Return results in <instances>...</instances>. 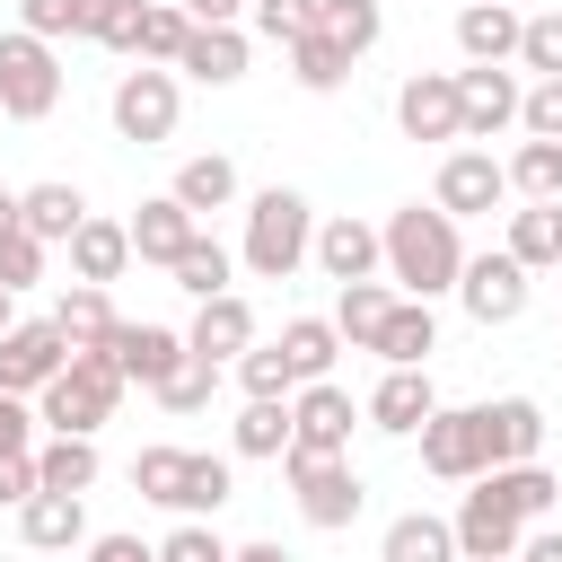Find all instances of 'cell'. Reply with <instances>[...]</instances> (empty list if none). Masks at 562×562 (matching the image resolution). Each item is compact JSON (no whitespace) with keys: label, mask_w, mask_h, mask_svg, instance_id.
Listing matches in <instances>:
<instances>
[{"label":"cell","mask_w":562,"mask_h":562,"mask_svg":"<svg viewBox=\"0 0 562 562\" xmlns=\"http://www.w3.org/2000/svg\"><path fill=\"white\" fill-rule=\"evenodd\" d=\"M167 272H176V290H184V299L202 307V299H220V290H228V272H237V255H228V246H220L211 228H193V246H184V255H176Z\"/></svg>","instance_id":"37"},{"label":"cell","mask_w":562,"mask_h":562,"mask_svg":"<svg viewBox=\"0 0 562 562\" xmlns=\"http://www.w3.org/2000/svg\"><path fill=\"white\" fill-rule=\"evenodd\" d=\"M501 255H509L518 272H544V263H553V202H527V211H509V237H501Z\"/></svg>","instance_id":"41"},{"label":"cell","mask_w":562,"mask_h":562,"mask_svg":"<svg viewBox=\"0 0 562 562\" xmlns=\"http://www.w3.org/2000/svg\"><path fill=\"white\" fill-rule=\"evenodd\" d=\"M228 369H237V386H246V395H263V404H290V395H299V378H290L281 342H255V351H237Z\"/></svg>","instance_id":"43"},{"label":"cell","mask_w":562,"mask_h":562,"mask_svg":"<svg viewBox=\"0 0 562 562\" xmlns=\"http://www.w3.org/2000/svg\"><path fill=\"white\" fill-rule=\"evenodd\" d=\"M430 202H439L457 228H465V220H492V211L509 202V167H501L492 149H474V140H465V149H448V158H439V184H430Z\"/></svg>","instance_id":"8"},{"label":"cell","mask_w":562,"mask_h":562,"mask_svg":"<svg viewBox=\"0 0 562 562\" xmlns=\"http://www.w3.org/2000/svg\"><path fill=\"white\" fill-rule=\"evenodd\" d=\"M9 325H18V299H9V290H0V334H9Z\"/></svg>","instance_id":"59"},{"label":"cell","mask_w":562,"mask_h":562,"mask_svg":"<svg viewBox=\"0 0 562 562\" xmlns=\"http://www.w3.org/2000/svg\"><path fill=\"white\" fill-rule=\"evenodd\" d=\"M9 228H18V193L0 184V237H9Z\"/></svg>","instance_id":"58"},{"label":"cell","mask_w":562,"mask_h":562,"mask_svg":"<svg viewBox=\"0 0 562 562\" xmlns=\"http://www.w3.org/2000/svg\"><path fill=\"white\" fill-rule=\"evenodd\" d=\"M518 132H527V140H562V79H536V88L518 97Z\"/></svg>","instance_id":"49"},{"label":"cell","mask_w":562,"mask_h":562,"mask_svg":"<svg viewBox=\"0 0 562 562\" xmlns=\"http://www.w3.org/2000/svg\"><path fill=\"white\" fill-rule=\"evenodd\" d=\"M114 404H123V369H114V351H70L61 378L35 395V422L61 430V439H97V430L114 422Z\"/></svg>","instance_id":"3"},{"label":"cell","mask_w":562,"mask_h":562,"mask_svg":"<svg viewBox=\"0 0 562 562\" xmlns=\"http://www.w3.org/2000/svg\"><path fill=\"white\" fill-rule=\"evenodd\" d=\"M281 474H290V501H299V518L316 536H342L369 509V483H360L351 457H299V448H281Z\"/></svg>","instance_id":"4"},{"label":"cell","mask_w":562,"mask_h":562,"mask_svg":"<svg viewBox=\"0 0 562 562\" xmlns=\"http://www.w3.org/2000/svg\"><path fill=\"white\" fill-rule=\"evenodd\" d=\"M518 70L562 79V9H536V18L518 26Z\"/></svg>","instance_id":"44"},{"label":"cell","mask_w":562,"mask_h":562,"mask_svg":"<svg viewBox=\"0 0 562 562\" xmlns=\"http://www.w3.org/2000/svg\"><path fill=\"white\" fill-rule=\"evenodd\" d=\"M386 369H430V351H439V316L422 307V299H395L386 307V325H378V342H369Z\"/></svg>","instance_id":"28"},{"label":"cell","mask_w":562,"mask_h":562,"mask_svg":"<svg viewBox=\"0 0 562 562\" xmlns=\"http://www.w3.org/2000/svg\"><path fill=\"white\" fill-rule=\"evenodd\" d=\"M246 26H193L184 35V53H176V79H193V88H237L246 79Z\"/></svg>","instance_id":"23"},{"label":"cell","mask_w":562,"mask_h":562,"mask_svg":"<svg viewBox=\"0 0 562 562\" xmlns=\"http://www.w3.org/2000/svg\"><path fill=\"white\" fill-rule=\"evenodd\" d=\"M88 220V193L79 184H61V176H44V184H26L18 193V228L35 237V246H70V228Z\"/></svg>","instance_id":"25"},{"label":"cell","mask_w":562,"mask_h":562,"mask_svg":"<svg viewBox=\"0 0 562 562\" xmlns=\"http://www.w3.org/2000/svg\"><path fill=\"white\" fill-rule=\"evenodd\" d=\"M79 553L88 562H158V544H140V536H88Z\"/></svg>","instance_id":"54"},{"label":"cell","mask_w":562,"mask_h":562,"mask_svg":"<svg viewBox=\"0 0 562 562\" xmlns=\"http://www.w3.org/2000/svg\"><path fill=\"white\" fill-rule=\"evenodd\" d=\"M132 492L158 501V509H176V492H184V448H176V439H149V448L132 457Z\"/></svg>","instance_id":"42"},{"label":"cell","mask_w":562,"mask_h":562,"mask_svg":"<svg viewBox=\"0 0 562 562\" xmlns=\"http://www.w3.org/2000/svg\"><path fill=\"white\" fill-rule=\"evenodd\" d=\"M61 360H70V342L53 334V316H18L9 334H0V395H44L53 378H61Z\"/></svg>","instance_id":"11"},{"label":"cell","mask_w":562,"mask_h":562,"mask_svg":"<svg viewBox=\"0 0 562 562\" xmlns=\"http://www.w3.org/2000/svg\"><path fill=\"white\" fill-rule=\"evenodd\" d=\"M114 290H88V281H61V299H53V334L70 342V351H105L114 342Z\"/></svg>","instance_id":"27"},{"label":"cell","mask_w":562,"mask_h":562,"mask_svg":"<svg viewBox=\"0 0 562 562\" xmlns=\"http://www.w3.org/2000/svg\"><path fill=\"white\" fill-rule=\"evenodd\" d=\"M518 26H527V18H518L509 0H465V9H457V53H465L474 70H509V61H518Z\"/></svg>","instance_id":"19"},{"label":"cell","mask_w":562,"mask_h":562,"mask_svg":"<svg viewBox=\"0 0 562 562\" xmlns=\"http://www.w3.org/2000/svg\"><path fill=\"white\" fill-rule=\"evenodd\" d=\"M97 474H105V457H97V439H35V492H70V501H88L97 492Z\"/></svg>","instance_id":"29"},{"label":"cell","mask_w":562,"mask_h":562,"mask_svg":"<svg viewBox=\"0 0 562 562\" xmlns=\"http://www.w3.org/2000/svg\"><path fill=\"white\" fill-rule=\"evenodd\" d=\"M0 457H35V404L0 395Z\"/></svg>","instance_id":"51"},{"label":"cell","mask_w":562,"mask_h":562,"mask_svg":"<svg viewBox=\"0 0 562 562\" xmlns=\"http://www.w3.org/2000/svg\"><path fill=\"white\" fill-rule=\"evenodd\" d=\"M237 492V465L211 457V448H184V492H176V518H220Z\"/></svg>","instance_id":"35"},{"label":"cell","mask_w":562,"mask_h":562,"mask_svg":"<svg viewBox=\"0 0 562 562\" xmlns=\"http://www.w3.org/2000/svg\"><path fill=\"white\" fill-rule=\"evenodd\" d=\"M307 263L334 281V290H351V281H386V255H378V228L369 220H351V211H334V220H316V246H307Z\"/></svg>","instance_id":"13"},{"label":"cell","mask_w":562,"mask_h":562,"mask_svg":"<svg viewBox=\"0 0 562 562\" xmlns=\"http://www.w3.org/2000/svg\"><path fill=\"white\" fill-rule=\"evenodd\" d=\"M105 351H114L123 386H149V395H158V386H167V369L184 360V334H176V325H132V316H123Z\"/></svg>","instance_id":"21"},{"label":"cell","mask_w":562,"mask_h":562,"mask_svg":"<svg viewBox=\"0 0 562 562\" xmlns=\"http://www.w3.org/2000/svg\"><path fill=\"white\" fill-rule=\"evenodd\" d=\"M316 35L360 61V53H378V35H386V0H316Z\"/></svg>","instance_id":"36"},{"label":"cell","mask_w":562,"mask_h":562,"mask_svg":"<svg viewBox=\"0 0 562 562\" xmlns=\"http://www.w3.org/2000/svg\"><path fill=\"white\" fill-rule=\"evenodd\" d=\"M518 70H457V140H474V149H492L509 123H518Z\"/></svg>","instance_id":"12"},{"label":"cell","mask_w":562,"mask_h":562,"mask_svg":"<svg viewBox=\"0 0 562 562\" xmlns=\"http://www.w3.org/2000/svg\"><path fill=\"white\" fill-rule=\"evenodd\" d=\"M61 105V53L26 26H0V114L9 123H44Z\"/></svg>","instance_id":"5"},{"label":"cell","mask_w":562,"mask_h":562,"mask_svg":"<svg viewBox=\"0 0 562 562\" xmlns=\"http://www.w3.org/2000/svg\"><path fill=\"white\" fill-rule=\"evenodd\" d=\"M378 562H457V527L439 509H404V518H386Z\"/></svg>","instance_id":"30"},{"label":"cell","mask_w":562,"mask_h":562,"mask_svg":"<svg viewBox=\"0 0 562 562\" xmlns=\"http://www.w3.org/2000/svg\"><path fill=\"white\" fill-rule=\"evenodd\" d=\"M9 518H18L26 553H79V544H88V501H70V492H35V501L9 509Z\"/></svg>","instance_id":"24"},{"label":"cell","mask_w":562,"mask_h":562,"mask_svg":"<svg viewBox=\"0 0 562 562\" xmlns=\"http://www.w3.org/2000/svg\"><path fill=\"white\" fill-rule=\"evenodd\" d=\"M211 395H220V369H211V360H193V351H184V360L167 369V386H158V404H167V413H202Z\"/></svg>","instance_id":"45"},{"label":"cell","mask_w":562,"mask_h":562,"mask_svg":"<svg viewBox=\"0 0 562 562\" xmlns=\"http://www.w3.org/2000/svg\"><path fill=\"white\" fill-rule=\"evenodd\" d=\"M61 255H70V281L105 290V281H123V263H132V237H123V220H97V211H88V220L70 228V246H61Z\"/></svg>","instance_id":"26"},{"label":"cell","mask_w":562,"mask_h":562,"mask_svg":"<svg viewBox=\"0 0 562 562\" xmlns=\"http://www.w3.org/2000/svg\"><path fill=\"white\" fill-rule=\"evenodd\" d=\"M413 439H422V474H439V483H483V474H492V448H483V404H439Z\"/></svg>","instance_id":"7"},{"label":"cell","mask_w":562,"mask_h":562,"mask_svg":"<svg viewBox=\"0 0 562 562\" xmlns=\"http://www.w3.org/2000/svg\"><path fill=\"white\" fill-rule=\"evenodd\" d=\"M483 448H492V465H536L544 457V404L536 395H492L483 404Z\"/></svg>","instance_id":"22"},{"label":"cell","mask_w":562,"mask_h":562,"mask_svg":"<svg viewBox=\"0 0 562 562\" xmlns=\"http://www.w3.org/2000/svg\"><path fill=\"white\" fill-rule=\"evenodd\" d=\"M483 483H492V492H501V509H509V518H518V527H544V518H553V509H562V483H553V474H544V457H536V465H492V474H483Z\"/></svg>","instance_id":"33"},{"label":"cell","mask_w":562,"mask_h":562,"mask_svg":"<svg viewBox=\"0 0 562 562\" xmlns=\"http://www.w3.org/2000/svg\"><path fill=\"white\" fill-rule=\"evenodd\" d=\"M105 114H114V132L123 140H140V149H158V140H176V123H184V79L176 70H123L114 79V97H105Z\"/></svg>","instance_id":"6"},{"label":"cell","mask_w":562,"mask_h":562,"mask_svg":"<svg viewBox=\"0 0 562 562\" xmlns=\"http://www.w3.org/2000/svg\"><path fill=\"white\" fill-rule=\"evenodd\" d=\"M158 562H228V536H220L211 518H176V527L158 536Z\"/></svg>","instance_id":"47"},{"label":"cell","mask_w":562,"mask_h":562,"mask_svg":"<svg viewBox=\"0 0 562 562\" xmlns=\"http://www.w3.org/2000/svg\"><path fill=\"white\" fill-rule=\"evenodd\" d=\"M290 79H299L307 97H334V88L351 79V53L325 44V35H299V44H290Z\"/></svg>","instance_id":"40"},{"label":"cell","mask_w":562,"mask_h":562,"mask_svg":"<svg viewBox=\"0 0 562 562\" xmlns=\"http://www.w3.org/2000/svg\"><path fill=\"white\" fill-rule=\"evenodd\" d=\"M395 132L404 140H457V70H413L395 88Z\"/></svg>","instance_id":"18"},{"label":"cell","mask_w":562,"mask_h":562,"mask_svg":"<svg viewBox=\"0 0 562 562\" xmlns=\"http://www.w3.org/2000/svg\"><path fill=\"white\" fill-rule=\"evenodd\" d=\"M307 246H316V202H307L299 184H263V193L246 202V246H237V263H246L255 281H290V272L307 263Z\"/></svg>","instance_id":"2"},{"label":"cell","mask_w":562,"mask_h":562,"mask_svg":"<svg viewBox=\"0 0 562 562\" xmlns=\"http://www.w3.org/2000/svg\"><path fill=\"white\" fill-rule=\"evenodd\" d=\"M509 562H562V527H553V518H544V527H527Z\"/></svg>","instance_id":"56"},{"label":"cell","mask_w":562,"mask_h":562,"mask_svg":"<svg viewBox=\"0 0 562 562\" xmlns=\"http://www.w3.org/2000/svg\"><path fill=\"white\" fill-rule=\"evenodd\" d=\"M553 263H562V202H553Z\"/></svg>","instance_id":"60"},{"label":"cell","mask_w":562,"mask_h":562,"mask_svg":"<svg viewBox=\"0 0 562 562\" xmlns=\"http://www.w3.org/2000/svg\"><path fill=\"white\" fill-rule=\"evenodd\" d=\"M193 228H202V220H193L176 193H149V202L123 220V237H132V263H158V272H167V263L193 246Z\"/></svg>","instance_id":"20"},{"label":"cell","mask_w":562,"mask_h":562,"mask_svg":"<svg viewBox=\"0 0 562 562\" xmlns=\"http://www.w3.org/2000/svg\"><path fill=\"white\" fill-rule=\"evenodd\" d=\"M351 422H360V404L334 378H316V386L290 395V448L299 457H351Z\"/></svg>","instance_id":"10"},{"label":"cell","mask_w":562,"mask_h":562,"mask_svg":"<svg viewBox=\"0 0 562 562\" xmlns=\"http://www.w3.org/2000/svg\"><path fill=\"white\" fill-rule=\"evenodd\" d=\"M193 220H211V211H228L237 202V158H220V149H193L184 167H176V184H167Z\"/></svg>","instance_id":"31"},{"label":"cell","mask_w":562,"mask_h":562,"mask_svg":"<svg viewBox=\"0 0 562 562\" xmlns=\"http://www.w3.org/2000/svg\"><path fill=\"white\" fill-rule=\"evenodd\" d=\"M132 9H140V0H70V35H88V44H114Z\"/></svg>","instance_id":"50"},{"label":"cell","mask_w":562,"mask_h":562,"mask_svg":"<svg viewBox=\"0 0 562 562\" xmlns=\"http://www.w3.org/2000/svg\"><path fill=\"white\" fill-rule=\"evenodd\" d=\"M44 255H53V246H35L26 228H9V237H0V290H9V299L35 290V281H44Z\"/></svg>","instance_id":"48"},{"label":"cell","mask_w":562,"mask_h":562,"mask_svg":"<svg viewBox=\"0 0 562 562\" xmlns=\"http://www.w3.org/2000/svg\"><path fill=\"white\" fill-rule=\"evenodd\" d=\"M228 448H237V457H281V448H290V404L246 395V404H237V422H228Z\"/></svg>","instance_id":"39"},{"label":"cell","mask_w":562,"mask_h":562,"mask_svg":"<svg viewBox=\"0 0 562 562\" xmlns=\"http://www.w3.org/2000/svg\"><path fill=\"white\" fill-rule=\"evenodd\" d=\"M378 255H386V281H395V299H448L457 290V272H465V237H457V220L439 211V202H404V211H386V228H378Z\"/></svg>","instance_id":"1"},{"label":"cell","mask_w":562,"mask_h":562,"mask_svg":"<svg viewBox=\"0 0 562 562\" xmlns=\"http://www.w3.org/2000/svg\"><path fill=\"white\" fill-rule=\"evenodd\" d=\"M386 307H395V281H351V290H334V334H342V351H369L378 325H386Z\"/></svg>","instance_id":"34"},{"label":"cell","mask_w":562,"mask_h":562,"mask_svg":"<svg viewBox=\"0 0 562 562\" xmlns=\"http://www.w3.org/2000/svg\"><path fill=\"white\" fill-rule=\"evenodd\" d=\"M430 413H439V386H430V369H386V378L369 386V404H360V422H369L378 439H413Z\"/></svg>","instance_id":"14"},{"label":"cell","mask_w":562,"mask_h":562,"mask_svg":"<svg viewBox=\"0 0 562 562\" xmlns=\"http://www.w3.org/2000/svg\"><path fill=\"white\" fill-rule=\"evenodd\" d=\"M553 527H562V509H553Z\"/></svg>","instance_id":"61"},{"label":"cell","mask_w":562,"mask_h":562,"mask_svg":"<svg viewBox=\"0 0 562 562\" xmlns=\"http://www.w3.org/2000/svg\"><path fill=\"white\" fill-rule=\"evenodd\" d=\"M228 562H290L281 544H228Z\"/></svg>","instance_id":"57"},{"label":"cell","mask_w":562,"mask_h":562,"mask_svg":"<svg viewBox=\"0 0 562 562\" xmlns=\"http://www.w3.org/2000/svg\"><path fill=\"white\" fill-rule=\"evenodd\" d=\"M184 35H193V18H184L176 0H140V9L123 18V35H114L105 53H123V61H149V70H176Z\"/></svg>","instance_id":"17"},{"label":"cell","mask_w":562,"mask_h":562,"mask_svg":"<svg viewBox=\"0 0 562 562\" xmlns=\"http://www.w3.org/2000/svg\"><path fill=\"white\" fill-rule=\"evenodd\" d=\"M263 334H255V307L237 299V290H220V299H202L193 307V325H184V351L193 360H211V369H228L237 351H255Z\"/></svg>","instance_id":"15"},{"label":"cell","mask_w":562,"mask_h":562,"mask_svg":"<svg viewBox=\"0 0 562 562\" xmlns=\"http://www.w3.org/2000/svg\"><path fill=\"white\" fill-rule=\"evenodd\" d=\"M176 9H184L193 26H237V18L255 9V0H176Z\"/></svg>","instance_id":"55"},{"label":"cell","mask_w":562,"mask_h":562,"mask_svg":"<svg viewBox=\"0 0 562 562\" xmlns=\"http://www.w3.org/2000/svg\"><path fill=\"white\" fill-rule=\"evenodd\" d=\"M35 501V457H0V509H26Z\"/></svg>","instance_id":"53"},{"label":"cell","mask_w":562,"mask_h":562,"mask_svg":"<svg viewBox=\"0 0 562 562\" xmlns=\"http://www.w3.org/2000/svg\"><path fill=\"white\" fill-rule=\"evenodd\" d=\"M272 342H281V360H290V378H299V386L334 378V360H342V334H334V316H290Z\"/></svg>","instance_id":"32"},{"label":"cell","mask_w":562,"mask_h":562,"mask_svg":"<svg viewBox=\"0 0 562 562\" xmlns=\"http://www.w3.org/2000/svg\"><path fill=\"white\" fill-rule=\"evenodd\" d=\"M18 26L44 35V44H61L70 35V0H18Z\"/></svg>","instance_id":"52"},{"label":"cell","mask_w":562,"mask_h":562,"mask_svg":"<svg viewBox=\"0 0 562 562\" xmlns=\"http://www.w3.org/2000/svg\"><path fill=\"white\" fill-rule=\"evenodd\" d=\"M527 299H536V272H518L501 246H492V255H465V272H457V307H465L483 334H492V325H518Z\"/></svg>","instance_id":"9"},{"label":"cell","mask_w":562,"mask_h":562,"mask_svg":"<svg viewBox=\"0 0 562 562\" xmlns=\"http://www.w3.org/2000/svg\"><path fill=\"white\" fill-rule=\"evenodd\" d=\"M246 18H255V35H263V44H281V53H290L299 35H316V0H255Z\"/></svg>","instance_id":"46"},{"label":"cell","mask_w":562,"mask_h":562,"mask_svg":"<svg viewBox=\"0 0 562 562\" xmlns=\"http://www.w3.org/2000/svg\"><path fill=\"white\" fill-rule=\"evenodd\" d=\"M501 167H509L518 202H562V140H518Z\"/></svg>","instance_id":"38"},{"label":"cell","mask_w":562,"mask_h":562,"mask_svg":"<svg viewBox=\"0 0 562 562\" xmlns=\"http://www.w3.org/2000/svg\"><path fill=\"white\" fill-rule=\"evenodd\" d=\"M448 527H457V562H509V553H518V536H527V527L501 509V492H492V483H474V492L457 501V518H448Z\"/></svg>","instance_id":"16"}]
</instances>
